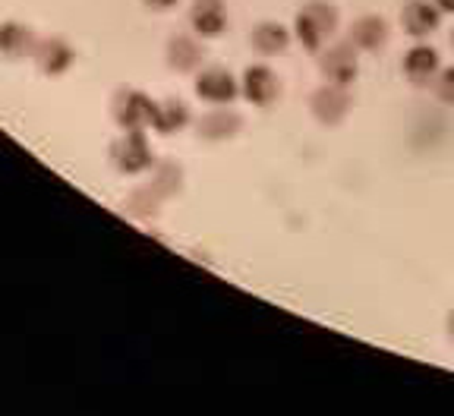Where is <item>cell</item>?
<instances>
[{"label":"cell","instance_id":"4fadbf2b","mask_svg":"<svg viewBox=\"0 0 454 416\" xmlns=\"http://www.w3.org/2000/svg\"><path fill=\"white\" fill-rule=\"evenodd\" d=\"M202 57H206V48L192 35H174L168 42V64L177 73L199 70V67H202Z\"/></svg>","mask_w":454,"mask_h":416},{"label":"cell","instance_id":"277c9868","mask_svg":"<svg viewBox=\"0 0 454 416\" xmlns=\"http://www.w3.org/2000/svg\"><path fill=\"white\" fill-rule=\"evenodd\" d=\"M196 95L206 105H231V101L240 95V79L234 73L227 70V67H206V70H199L196 76Z\"/></svg>","mask_w":454,"mask_h":416},{"label":"cell","instance_id":"e0dca14e","mask_svg":"<svg viewBox=\"0 0 454 416\" xmlns=\"http://www.w3.org/2000/svg\"><path fill=\"white\" fill-rule=\"evenodd\" d=\"M186 123H190V107L184 105L180 98H168V101H158L155 105V121H152V127L158 130V133H177V130H184Z\"/></svg>","mask_w":454,"mask_h":416},{"label":"cell","instance_id":"7c38bea8","mask_svg":"<svg viewBox=\"0 0 454 416\" xmlns=\"http://www.w3.org/2000/svg\"><path fill=\"white\" fill-rule=\"evenodd\" d=\"M249 42H253V48L259 51V54L275 57V54H284V51L291 48L294 32H291L287 26H281V22L265 20V22H259V26L253 28V35H249Z\"/></svg>","mask_w":454,"mask_h":416},{"label":"cell","instance_id":"ac0fdd59","mask_svg":"<svg viewBox=\"0 0 454 416\" xmlns=\"http://www.w3.org/2000/svg\"><path fill=\"white\" fill-rule=\"evenodd\" d=\"M433 89H435V95H439L442 105L454 107V67H442V73L435 76Z\"/></svg>","mask_w":454,"mask_h":416},{"label":"cell","instance_id":"5bb4252c","mask_svg":"<svg viewBox=\"0 0 454 416\" xmlns=\"http://www.w3.org/2000/svg\"><path fill=\"white\" fill-rule=\"evenodd\" d=\"M73 57H76V51H73L70 44L64 42V38H48V42H42L35 48L38 67H42L48 76H60V73L70 70Z\"/></svg>","mask_w":454,"mask_h":416},{"label":"cell","instance_id":"d6986e66","mask_svg":"<svg viewBox=\"0 0 454 416\" xmlns=\"http://www.w3.org/2000/svg\"><path fill=\"white\" fill-rule=\"evenodd\" d=\"M142 4L152 10H170V7H177L180 0H142Z\"/></svg>","mask_w":454,"mask_h":416},{"label":"cell","instance_id":"8fae6325","mask_svg":"<svg viewBox=\"0 0 454 416\" xmlns=\"http://www.w3.org/2000/svg\"><path fill=\"white\" fill-rule=\"evenodd\" d=\"M190 26L196 35L218 38L227 28V4L224 0H192Z\"/></svg>","mask_w":454,"mask_h":416},{"label":"cell","instance_id":"7402d4cb","mask_svg":"<svg viewBox=\"0 0 454 416\" xmlns=\"http://www.w3.org/2000/svg\"><path fill=\"white\" fill-rule=\"evenodd\" d=\"M448 38H451V48H454V28H451V35H448Z\"/></svg>","mask_w":454,"mask_h":416},{"label":"cell","instance_id":"9c48e42d","mask_svg":"<svg viewBox=\"0 0 454 416\" xmlns=\"http://www.w3.org/2000/svg\"><path fill=\"white\" fill-rule=\"evenodd\" d=\"M401 73L413 85H433L442 73V54L429 42H417L401 60Z\"/></svg>","mask_w":454,"mask_h":416},{"label":"cell","instance_id":"3957f363","mask_svg":"<svg viewBox=\"0 0 454 416\" xmlns=\"http://www.w3.org/2000/svg\"><path fill=\"white\" fill-rule=\"evenodd\" d=\"M319 70L325 76V82L334 85H354L360 76V51L350 42L325 44L319 51Z\"/></svg>","mask_w":454,"mask_h":416},{"label":"cell","instance_id":"52a82bcc","mask_svg":"<svg viewBox=\"0 0 454 416\" xmlns=\"http://www.w3.org/2000/svg\"><path fill=\"white\" fill-rule=\"evenodd\" d=\"M442 10L435 7V0H407L401 10V28L413 42H429V35H435L442 28Z\"/></svg>","mask_w":454,"mask_h":416},{"label":"cell","instance_id":"44dd1931","mask_svg":"<svg viewBox=\"0 0 454 416\" xmlns=\"http://www.w3.org/2000/svg\"><path fill=\"white\" fill-rule=\"evenodd\" d=\"M448 338H451V341H454V310H451V312H448Z\"/></svg>","mask_w":454,"mask_h":416},{"label":"cell","instance_id":"8992f818","mask_svg":"<svg viewBox=\"0 0 454 416\" xmlns=\"http://www.w3.org/2000/svg\"><path fill=\"white\" fill-rule=\"evenodd\" d=\"M114 164L123 174H142L152 168V145L145 139V130H123V136L117 139V145L111 148Z\"/></svg>","mask_w":454,"mask_h":416},{"label":"cell","instance_id":"30bf717a","mask_svg":"<svg viewBox=\"0 0 454 416\" xmlns=\"http://www.w3.org/2000/svg\"><path fill=\"white\" fill-rule=\"evenodd\" d=\"M388 38H391L388 22L376 13H366V16H360V20H354V26H350V32H348V42L354 44L360 54H376V51H382L385 44H388Z\"/></svg>","mask_w":454,"mask_h":416},{"label":"cell","instance_id":"6da1fadb","mask_svg":"<svg viewBox=\"0 0 454 416\" xmlns=\"http://www.w3.org/2000/svg\"><path fill=\"white\" fill-rule=\"evenodd\" d=\"M340 26V13L332 0H309L294 16V38L303 44L309 54H319L334 38Z\"/></svg>","mask_w":454,"mask_h":416},{"label":"cell","instance_id":"ffe728a7","mask_svg":"<svg viewBox=\"0 0 454 416\" xmlns=\"http://www.w3.org/2000/svg\"><path fill=\"white\" fill-rule=\"evenodd\" d=\"M435 7H439L445 16H454V0H435Z\"/></svg>","mask_w":454,"mask_h":416},{"label":"cell","instance_id":"2e32d148","mask_svg":"<svg viewBox=\"0 0 454 416\" xmlns=\"http://www.w3.org/2000/svg\"><path fill=\"white\" fill-rule=\"evenodd\" d=\"M35 48H38V42L28 26H20V22H4V26H0V54H7V57L35 54Z\"/></svg>","mask_w":454,"mask_h":416},{"label":"cell","instance_id":"7a4b0ae2","mask_svg":"<svg viewBox=\"0 0 454 416\" xmlns=\"http://www.w3.org/2000/svg\"><path fill=\"white\" fill-rule=\"evenodd\" d=\"M350 107H354V95H350V85H334L325 82L319 85L309 98L312 117L322 123V127H340L348 121Z\"/></svg>","mask_w":454,"mask_h":416},{"label":"cell","instance_id":"5b68a950","mask_svg":"<svg viewBox=\"0 0 454 416\" xmlns=\"http://www.w3.org/2000/svg\"><path fill=\"white\" fill-rule=\"evenodd\" d=\"M155 105L158 101H152L139 89H123L114 98V121L121 123L123 130H145L155 121Z\"/></svg>","mask_w":454,"mask_h":416},{"label":"cell","instance_id":"9a60e30c","mask_svg":"<svg viewBox=\"0 0 454 416\" xmlns=\"http://www.w3.org/2000/svg\"><path fill=\"white\" fill-rule=\"evenodd\" d=\"M240 127H243L240 114L231 111L227 105H221V107H215L212 114H206V117L199 121V136H202V139L218 142V139H227V136H234Z\"/></svg>","mask_w":454,"mask_h":416},{"label":"cell","instance_id":"ba28073f","mask_svg":"<svg viewBox=\"0 0 454 416\" xmlns=\"http://www.w3.org/2000/svg\"><path fill=\"white\" fill-rule=\"evenodd\" d=\"M240 95L259 107H271L278 101V95H281V79H278V73L271 70V67L253 64L243 70Z\"/></svg>","mask_w":454,"mask_h":416}]
</instances>
